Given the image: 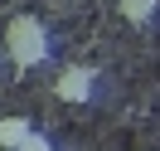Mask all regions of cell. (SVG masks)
Listing matches in <instances>:
<instances>
[{"label": "cell", "instance_id": "obj_1", "mask_svg": "<svg viewBox=\"0 0 160 151\" xmlns=\"http://www.w3.org/2000/svg\"><path fill=\"white\" fill-rule=\"evenodd\" d=\"M5 54H10L15 68H39L44 59H49V30H44V20H34V15H15L10 24H5Z\"/></svg>", "mask_w": 160, "mask_h": 151}, {"label": "cell", "instance_id": "obj_2", "mask_svg": "<svg viewBox=\"0 0 160 151\" xmlns=\"http://www.w3.org/2000/svg\"><path fill=\"white\" fill-rule=\"evenodd\" d=\"M92 88H97V73L92 68H63L58 78H53V93H58V102H88L92 98Z\"/></svg>", "mask_w": 160, "mask_h": 151}, {"label": "cell", "instance_id": "obj_3", "mask_svg": "<svg viewBox=\"0 0 160 151\" xmlns=\"http://www.w3.org/2000/svg\"><path fill=\"white\" fill-rule=\"evenodd\" d=\"M29 132H34L29 117H0V151H15Z\"/></svg>", "mask_w": 160, "mask_h": 151}, {"label": "cell", "instance_id": "obj_4", "mask_svg": "<svg viewBox=\"0 0 160 151\" xmlns=\"http://www.w3.org/2000/svg\"><path fill=\"white\" fill-rule=\"evenodd\" d=\"M117 10H121L126 24H150L155 10H160V0H117Z\"/></svg>", "mask_w": 160, "mask_h": 151}, {"label": "cell", "instance_id": "obj_5", "mask_svg": "<svg viewBox=\"0 0 160 151\" xmlns=\"http://www.w3.org/2000/svg\"><path fill=\"white\" fill-rule=\"evenodd\" d=\"M15 151H53V141L44 137V132H29V137H24V141H20Z\"/></svg>", "mask_w": 160, "mask_h": 151}]
</instances>
